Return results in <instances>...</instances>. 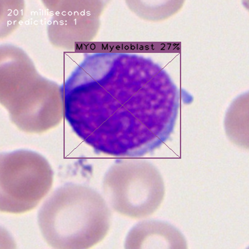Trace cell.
Segmentation results:
<instances>
[{
	"label": "cell",
	"instance_id": "obj_5",
	"mask_svg": "<svg viewBox=\"0 0 249 249\" xmlns=\"http://www.w3.org/2000/svg\"><path fill=\"white\" fill-rule=\"evenodd\" d=\"M126 249H187L185 238L171 224L159 221L140 222L129 232Z\"/></svg>",
	"mask_w": 249,
	"mask_h": 249
},
{
	"label": "cell",
	"instance_id": "obj_1",
	"mask_svg": "<svg viewBox=\"0 0 249 249\" xmlns=\"http://www.w3.org/2000/svg\"><path fill=\"white\" fill-rule=\"evenodd\" d=\"M158 66L132 95H109L98 101L70 102L67 119L77 134L97 152L141 157L167 140L178 112L177 89L162 71L137 94Z\"/></svg>",
	"mask_w": 249,
	"mask_h": 249
},
{
	"label": "cell",
	"instance_id": "obj_4",
	"mask_svg": "<svg viewBox=\"0 0 249 249\" xmlns=\"http://www.w3.org/2000/svg\"><path fill=\"white\" fill-rule=\"evenodd\" d=\"M53 172L41 155L30 151L1 155L0 210L21 214L35 208L50 191Z\"/></svg>",
	"mask_w": 249,
	"mask_h": 249
},
{
	"label": "cell",
	"instance_id": "obj_3",
	"mask_svg": "<svg viewBox=\"0 0 249 249\" xmlns=\"http://www.w3.org/2000/svg\"><path fill=\"white\" fill-rule=\"evenodd\" d=\"M103 188L113 210L132 219H143L154 214L165 195L160 171L143 160H126L113 164L104 177Z\"/></svg>",
	"mask_w": 249,
	"mask_h": 249
},
{
	"label": "cell",
	"instance_id": "obj_2",
	"mask_svg": "<svg viewBox=\"0 0 249 249\" xmlns=\"http://www.w3.org/2000/svg\"><path fill=\"white\" fill-rule=\"evenodd\" d=\"M44 241L58 249L92 248L107 235L110 211L96 191L81 184L60 187L44 202L37 214Z\"/></svg>",
	"mask_w": 249,
	"mask_h": 249
}]
</instances>
